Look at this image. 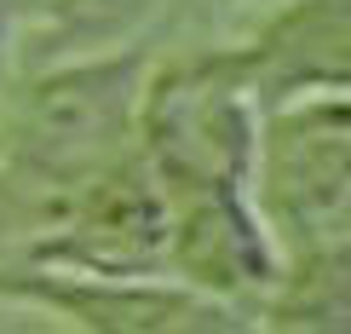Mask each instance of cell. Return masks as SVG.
<instances>
[{
	"label": "cell",
	"instance_id": "cell-1",
	"mask_svg": "<svg viewBox=\"0 0 351 334\" xmlns=\"http://www.w3.org/2000/svg\"><path fill=\"white\" fill-rule=\"evenodd\" d=\"M138 98H144L138 47L23 69V81L6 86V98H0V144L29 179L69 191L93 167L133 150Z\"/></svg>",
	"mask_w": 351,
	"mask_h": 334
},
{
	"label": "cell",
	"instance_id": "cell-8",
	"mask_svg": "<svg viewBox=\"0 0 351 334\" xmlns=\"http://www.w3.org/2000/svg\"><path fill=\"white\" fill-rule=\"evenodd\" d=\"M208 18H230V12H242V6H254V0H196Z\"/></svg>",
	"mask_w": 351,
	"mask_h": 334
},
{
	"label": "cell",
	"instance_id": "cell-5",
	"mask_svg": "<svg viewBox=\"0 0 351 334\" xmlns=\"http://www.w3.org/2000/svg\"><path fill=\"white\" fill-rule=\"evenodd\" d=\"M242 81L259 110L305 93L346 86V0H282L254 47H242Z\"/></svg>",
	"mask_w": 351,
	"mask_h": 334
},
{
	"label": "cell",
	"instance_id": "cell-3",
	"mask_svg": "<svg viewBox=\"0 0 351 334\" xmlns=\"http://www.w3.org/2000/svg\"><path fill=\"white\" fill-rule=\"evenodd\" d=\"M173 242V208L144 162V150H121L115 162L93 167L69 191L64 219L29 248L35 265L58 271H110V277H144L167 265Z\"/></svg>",
	"mask_w": 351,
	"mask_h": 334
},
{
	"label": "cell",
	"instance_id": "cell-4",
	"mask_svg": "<svg viewBox=\"0 0 351 334\" xmlns=\"http://www.w3.org/2000/svg\"><path fill=\"white\" fill-rule=\"evenodd\" d=\"M0 294L40 300V306L75 317L81 329L104 334H167V329H242V311L202 288H173V283H144V277H110V271H23L0 277Z\"/></svg>",
	"mask_w": 351,
	"mask_h": 334
},
{
	"label": "cell",
	"instance_id": "cell-6",
	"mask_svg": "<svg viewBox=\"0 0 351 334\" xmlns=\"http://www.w3.org/2000/svg\"><path fill=\"white\" fill-rule=\"evenodd\" d=\"M173 0H47L18 35L23 69L47 64H75V58H104L127 52L138 35L162 23Z\"/></svg>",
	"mask_w": 351,
	"mask_h": 334
},
{
	"label": "cell",
	"instance_id": "cell-2",
	"mask_svg": "<svg viewBox=\"0 0 351 334\" xmlns=\"http://www.w3.org/2000/svg\"><path fill=\"white\" fill-rule=\"evenodd\" d=\"M254 191L282 259L346 248V93H305L271 110Z\"/></svg>",
	"mask_w": 351,
	"mask_h": 334
},
{
	"label": "cell",
	"instance_id": "cell-7",
	"mask_svg": "<svg viewBox=\"0 0 351 334\" xmlns=\"http://www.w3.org/2000/svg\"><path fill=\"white\" fill-rule=\"evenodd\" d=\"M6 69H12V23L0 18V98H6Z\"/></svg>",
	"mask_w": 351,
	"mask_h": 334
}]
</instances>
